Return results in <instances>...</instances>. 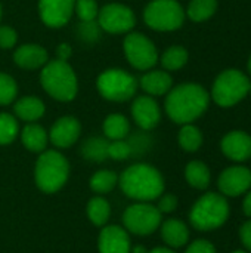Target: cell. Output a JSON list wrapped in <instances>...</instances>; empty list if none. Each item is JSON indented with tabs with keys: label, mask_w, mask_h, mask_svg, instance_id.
I'll return each mask as SVG.
<instances>
[{
	"label": "cell",
	"mask_w": 251,
	"mask_h": 253,
	"mask_svg": "<svg viewBox=\"0 0 251 253\" xmlns=\"http://www.w3.org/2000/svg\"><path fill=\"white\" fill-rule=\"evenodd\" d=\"M141 87L148 93L154 96L166 95L173 84V79L167 71L161 70H154L141 77Z\"/></svg>",
	"instance_id": "cell-19"
},
{
	"label": "cell",
	"mask_w": 251,
	"mask_h": 253,
	"mask_svg": "<svg viewBox=\"0 0 251 253\" xmlns=\"http://www.w3.org/2000/svg\"><path fill=\"white\" fill-rule=\"evenodd\" d=\"M149 253H175V252H172V251H169V249H166V248H157V249L151 251Z\"/></svg>",
	"instance_id": "cell-42"
},
{
	"label": "cell",
	"mask_w": 251,
	"mask_h": 253,
	"mask_svg": "<svg viewBox=\"0 0 251 253\" xmlns=\"http://www.w3.org/2000/svg\"><path fill=\"white\" fill-rule=\"evenodd\" d=\"M251 187V172L244 166H232L219 176V188L225 196L237 197Z\"/></svg>",
	"instance_id": "cell-13"
},
{
	"label": "cell",
	"mask_w": 251,
	"mask_h": 253,
	"mask_svg": "<svg viewBox=\"0 0 251 253\" xmlns=\"http://www.w3.org/2000/svg\"><path fill=\"white\" fill-rule=\"evenodd\" d=\"M249 92H250V93H251V82H250V89H249Z\"/></svg>",
	"instance_id": "cell-47"
},
{
	"label": "cell",
	"mask_w": 251,
	"mask_h": 253,
	"mask_svg": "<svg viewBox=\"0 0 251 253\" xmlns=\"http://www.w3.org/2000/svg\"><path fill=\"white\" fill-rule=\"evenodd\" d=\"M249 71H250V74H251V56H250V59H249Z\"/></svg>",
	"instance_id": "cell-44"
},
{
	"label": "cell",
	"mask_w": 251,
	"mask_h": 253,
	"mask_svg": "<svg viewBox=\"0 0 251 253\" xmlns=\"http://www.w3.org/2000/svg\"><path fill=\"white\" fill-rule=\"evenodd\" d=\"M207 90L197 83H183L167 92L166 113L175 122L188 125L197 120L209 107Z\"/></svg>",
	"instance_id": "cell-1"
},
{
	"label": "cell",
	"mask_w": 251,
	"mask_h": 253,
	"mask_svg": "<svg viewBox=\"0 0 251 253\" xmlns=\"http://www.w3.org/2000/svg\"><path fill=\"white\" fill-rule=\"evenodd\" d=\"M186 62H188V52L182 46H172L161 56V64L169 71H176L182 68Z\"/></svg>",
	"instance_id": "cell-27"
},
{
	"label": "cell",
	"mask_w": 251,
	"mask_h": 253,
	"mask_svg": "<svg viewBox=\"0 0 251 253\" xmlns=\"http://www.w3.org/2000/svg\"><path fill=\"white\" fill-rule=\"evenodd\" d=\"M13 61L16 65L25 70H36L47 62V52L40 44H22L13 53Z\"/></svg>",
	"instance_id": "cell-18"
},
{
	"label": "cell",
	"mask_w": 251,
	"mask_h": 253,
	"mask_svg": "<svg viewBox=\"0 0 251 253\" xmlns=\"http://www.w3.org/2000/svg\"><path fill=\"white\" fill-rule=\"evenodd\" d=\"M229 216V206L223 196L209 193L203 196L191 209L189 219L194 228L212 231L222 227Z\"/></svg>",
	"instance_id": "cell-4"
},
{
	"label": "cell",
	"mask_w": 251,
	"mask_h": 253,
	"mask_svg": "<svg viewBox=\"0 0 251 253\" xmlns=\"http://www.w3.org/2000/svg\"><path fill=\"white\" fill-rule=\"evenodd\" d=\"M74 10L81 22H93L98 18V3L96 0H75Z\"/></svg>",
	"instance_id": "cell-32"
},
{
	"label": "cell",
	"mask_w": 251,
	"mask_h": 253,
	"mask_svg": "<svg viewBox=\"0 0 251 253\" xmlns=\"http://www.w3.org/2000/svg\"><path fill=\"white\" fill-rule=\"evenodd\" d=\"M118 182V176L112 170H99L90 179V188L95 193H108Z\"/></svg>",
	"instance_id": "cell-30"
},
{
	"label": "cell",
	"mask_w": 251,
	"mask_h": 253,
	"mask_svg": "<svg viewBox=\"0 0 251 253\" xmlns=\"http://www.w3.org/2000/svg\"><path fill=\"white\" fill-rule=\"evenodd\" d=\"M135 253H146V252H145V249H143V248H136V249H135Z\"/></svg>",
	"instance_id": "cell-43"
},
{
	"label": "cell",
	"mask_w": 251,
	"mask_h": 253,
	"mask_svg": "<svg viewBox=\"0 0 251 253\" xmlns=\"http://www.w3.org/2000/svg\"><path fill=\"white\" fill-rule=\"evenodd\" d=\"M0 19H1V6H0Z\"/></svg>",
	"instance_id": "cell-46"
},
{
	"label": "cell",
	"mask_w": 251,
	"mask_h": 253,
	"mask_svg": "<svg viewBox=\"0 0 251 253\" xmlns=\"http://www.w3.org/2000/svg\"><path fill=\"white\" fill-rule=\"evenodd\" d=\"M179 144L185 151H197L203 144V135L200 129L192 126L191 123L183 125L179 132Z\"/></svg>",
	"instance_id": "cell-29"
},
{
	"label": "cell",
	"mask_w": 251,
	"mask_h": 253,
	"mask_svg": "<svg viewBox=\"0 0 251 253\" xmlns=\"http://www.w3.org/2000/svg\"><path fill=\"white\" fill-rule=\"evenodd\" d=\"M99 252L101 253H130L129 234L115 225L107 227L99 236Z\"/></svg>",
	"instance_id": "cell-17"
},
{
	"label": "cell",
	"mask_w": 251,
	"mask_h": 253,
	"mask_svg": "<svg viewBox=\"0 0 251 253\" xmlns=\"http://www.w3.org/2000/svg\"><path fill=\"white\" fill-rule=\"evenodd\" d=\"M130 132V123L123 114H111L104 122V133L111 141L124 139Z\"/></svg>",
	"instance_id": "cell-23"
},
{
	"label": "cell",
	"mask_w": 251,
	"mask_h": 253,
	"mask_svg": "<svg viewBox=\"0 0 251 253\" xmlns=\"http://www.w3.org/2000/svg\"><path fill=\"white\" fill-rule=\"evenodd\" d=\"M186 181L191 187L204 190L210 184V170L203 162H191L185 169Z\"/></svg>",
	"instance_id": "cell-24"
},
{
	"label": "cell",
	"mask_w": 251,
	"mask_h": 253,
	"mask_svg": "<svg viewBox=\"0 0 251 253\" xmlns=\"http://www.w3.org/2000/svg\"><path fill=\"white\" fill-rule=\"evenodd\" d=\"M163 240L172 248L183 246L189 239V231L186 225L179 219H167L161 227Z\"/></svg>",
	"instance_id": "cell-20"
},
{
	"label": "cell",
	"mask_w": 251,
	"mask_h": 253,
	"mask_svg": "<svg viewBox=\"0 0 251 253\" xmlns=\"http://www.w3.org/2000/svg\"><path fill=\"white\" fill-rule=\"evenodd\" d=\"M40 82L43 89L55 99L68 102L77 95L78 83L72 67L67 61L53 59L43 65Z\"/></svg>",
	"instance_id": "cell-3"
},
{
	"label": "cell",
	"mask_w": 251,
	"mask_h": 253,
	"mask_svg": "<svg viewBox=\"0 0 251 253\" xmlns=\"http://www.w3.org/2000/svg\"><path fill=\"white\" fill-rule=\"evenodd\" d=\"M109 213H111L109 205L102 197H93L87 205V215H89L90 221L98 227L107 224Z\"/></svg>",
	"instance_id": "cell-28"
},
{
	"label": "cell",
	"mask_w": 251,
	"mask_h": 253,
	"mask_svg": "<svg viewBox=\"0 0 251 253\" xmlns=\"http://www.w3.org/2000/svg\"><path fill=\"white\" fill-rule=\"evenodd\" d=\"M240 237H241V242L244 243V246L251 251V221L246 222L241 230H240Z\"/></svg>",
	"instance_id": "cell-39"
},
{
	"label": "cell",
	"mask_w": 251,
	"mask_h": 253,
	"mask_svg": "<svg viewBox=\"0 0 251 253\" xmlns=\"http://www.w3.org/2000/svg\"><path fill=\"white\" fill-rule=\"evenodd\" d=\"M234 253H246V252H243V251H237V252H234Z\"/></svg>",
	"instance_id": "cell-45"
},
{
	"label": "cell",
	"mask_w": 251,
	"mask_h": 253,
	"mask_svg": "<svg viewBox=\"0 0 251 253\" xmlns=\"http://www.w3.org/2000/svg\"><path fill=\"white\" fill-rule=\"evenodd\" d=\"M70 175L68 160L58 151H44L36 163V184L44 193H56Z\"/></svg>",
	"instance_id": "cell-5"
},
{
	"label": "cell",
	"mask_w": 251,
	"mask_h": 253,
	"mask_svg": "<svg viewBox=\"0 0 251 253\" xmlns=\"http://www.w3.org/2000/svg\"><path fill=\"white\" fill-rule=\"evenodd\" d=\"M185 253H216V249L212 243L206 240H197L186 249Z\"/></svg>",
	"instance_id": "cell-37"
},
{
	"label": "cell",
	"mask_w": 251,
	"mask_h": 253,
	"mask_svg": "<svg viewBox=\"0 0 251 253\" xmlns=\"http://www.w3.org/2000/svg\"><path fill=\"white\" fill-rule=\"evenodd\" d=\"M223 154L235 162H244L251 157V136L246 132L235 130L222 139Z\"/></svg>",
	"instance_id": "cell-16"
},
{
	"label": "cell",
	"mask_w": 251,
	"mask_h": 253,
	"mask_svg": "<svg viewBox=\"0 0 251 253\" xmlns=\"http://www.w3.org/2000/svg\"><path fill=\"white\" fill-rule=\"evenodd\" d=\"M136 24L135 12L120 3H109L105 4L98 12V25L111 34H121L129 33Z\"/></svg>",
	"instance_id": "cell-11"
},
{
	"label": "cell",
	"mask_w": 251,
	"mask_h": 253,
	"mask_svg": "<svg viewBox=\"0 0 251 253\" xmlns=\"http://www.w3.org/2000/svg\"><path fill=\"white\" fill-rule=\"evenodd\" d=\"M176 206H178V199H176V196H173V194H166V196H163L161 199H160V202H158V211L161 212V213H170V212H173L175 209H176Z\"/></svg>",
	"instance_id": "cell-36"
},
{
	"label": "cell",
	"mask_w": 251,
	"mask_h": 253,
	"mask_svg": "<svg viewBox=\"0 0 251 253\" xmlns=\"http://www.w3.org/2000/svg\"><path fill=\"white\" fill-rule=\"evenodd\" d=\"M146 25L157 31H173L182 27L185 12L178 0H151L145 10Z\"/></svg>",
	"instance_id": "cell-7"
},
{
	"label": "cell",
	"mask_w": 251,
	"mask_h": 253,
	"mask_svg": "<svg viewBox=\"0 0 251 253\" xmlns=\"http://www.w3.org/2000/svg\"><path fill=\"white\" fill-rule=\"evenodd\" d=\"M16 31L7 25H1L0 27V47L1 49H10L15 46L16 43Z\"/></svg>",
	"instance_id": "cell-35"
},
{
	"label": "cell",
	"mask_w": 251,
	"mask_h": 253,
	"mask_svg": "<svg viewBox=\"0 0 251 253\" xmlns=\"http://www.w3.org/2000/svg\"><path fill=\"white\" fill-rule=\"evenodd\" d=\"M18 135V122L7 113H0V145L10 144Z\"/></svg>",
	"instance_id": "cell-31"
},
{
	"label": "cell",
	"mask_w": 251,
	"mask_h": 253,
	"mask_svg": "<svg viewBox=\"0 0 251 253\" xmlns=\"http://www.w3.org/2000/svg\"><path fill=\"white\" fill-rule=\"evenodd\" d=\"M18 92L16 82L9 74L0 73V105L10 104Z\"/></svg>",
	"instance_id": "cell-33"
},
{
	"label": "cell",
	"mask_w": 251,
	"mask_h": 253,
	"mask_svg": "<svg viewBox=\"0 0 251 253\" xmlns=\"http://www.w3.org/2000/svg\"><path fill=\"white\" fill-rule=\"evenodd\" d=\"M132 145L129 141L118 139L108 144V157L114 160H126L132 156Z\"/></svg>",
	"instance_id": "cell-34"
},
{
	"label": "cell",
	"mask_w": 251,
	"mask_h": 253,
	"mask_svg": "<svg viewBox=\"0 0 251 253\" xmlns=\"http://www.w3.org/2000/svg\"><path fill=\"white\" fill-rule=\"evenodd\" d=\"M75 0H40L38 12L41 21L52 28L64 27L72 16Z\"/></svg>",
	"instance_id": "cell-12"
},
{
	"label": "cell",
	"mask_w": 251,
	"mask_h": 253,
	"mask_svg": "<svg viewBox=\"0 0 251 253\" xmlns=\"http://www.w3.org/2000/svg\"><path fill=\"white\" fill-rule=\"evenodd\" d=\"M98 90L99 93L114 102H124L135 96L138 89L136 79L124 70L109 68L105 70L98 77Z\"/></svg>",
	"instance_id": "cell-8"
},
{
	"label": "cell",
	"mask_w": 251,
	"mask_h": 253,
	"mask_svg": "<svg viewBox=\"0 0 251 253\" xmlns=\"http://www.w3.org/2000/svg\"><path fill=\"white\" fill-rule=\"evenodd\" d=\"M21 139H22V144L25 145V148H28L33 153H41V151H44V148L47 145L46 130L40 125H36V123H30L22 129Z\"/></svg>",
	"instance_id": "cell-22"
},
{
	"label": "cell",
	"mask_w": 251,
	"mask_h": 253,
	"mask_svg": "<svg viewBox=\"0 0 251 253\" xmlns=\"http://www.w3.org/2000/svg\"><path fill=\"white\" fill-rule=\"evenodd\" d=\"M71 53H72V49H71V46L68 43H61L58 46V49H56V56L61 61H68Z\"/></svg>",
	"instance_id": "cell-40"
},
{
	"label": "cell",
	"mask_w": 251,
	"mask_h": 253,
	"mask_svg": "<svg viewBox=\"0 0 251 253\" xmlns=\"http://www.w3.org/2000/svg\"><path fill=\"white\" fill-rule=\"evenodd\" d=\"M243 211L247 216H251V193H249V196L244 199V203H243Z\"/></svg>",
	"instance_id": "cell-41"
},
{
	"label": "cell",
	"mask_w": 251,
	"mask_h": 253,
	"mask_svg": "<svg viewBox=\"0 0 251 253\" xmlns=\"http://www.w3.org/2000/svg\"><path fill=\"white\" fill-rule=\"evenodd\" d=\"M123 222L127 231L138 236H148L160 227L161 212L155 206L142 202L126 209L123 215Z\"/></svg>",
	"instance_id": "cell-10"
},
{
	"label": "cell",
	"mask_w": 251,
	"mask_h": 253,
	"mask_svg": "<svg viewBox=\"0 0 251 253\" xmlns=\"http://www.w3.org/2000/svg\"><path fill=\"white\" fill-rule=\"evenodd\" d=\"M13 110H15V114L21 120L34 123L36 120L43 117V114H44V104L38 98H36V96H24V98H21L15 104Z\"/></svg>",
	"instance_id": "cell-21"
},
{
	"label": "cell",
	"mask_w": 251,
	"mask_h": 253,
	"mask_svg": "<svg viewBox=\"0 0 251 253\" xmlns=\"http://www.w3.org/2000/svg\"><path fill=\"white\" fill-rule=\"evenodd\" d=\"M217 9V0H191L188 6V16L195 22H203L215 15Z\"/></svg>",
	"instance_id": "cell-26"
},
{
	"label": "cell",
	"mask_w": 251,
	"mask_h": 253,
	"mask_svg": "<svg viewBox=\"0 0 251 253\" xmlns=\"http://www.w3.org/2000/svg\"><path fill=\"white\" fill-rule=\"evenodd\" d=\"M120 187L127 197L139 202H149L161 196L164 190V181L155 168L138 163L127 168L121 173Z\"/></svg>",
	"instance_id": "cell-2"
},
{
	"label": "cell",
	"mask_w": 251,
	"mask_h": 253,
	"mask_svg": "<svg viewBox=\"0 0 251 253\" xmlns=\"http://www.w3.org/2000/svg\"><path fill=\"white\" fill-rule=\"evenodd\" d=\"M80 36H83L86 40L87 39H90V40L98 39L99 30H98L95 21L93 22H81V25H80Z\"/></svg>",
	"instance_id": "cell-38"
},
{
	"label": "cell",
	"mask_w": 251,
	"mask_h": 253,
	"mask_svg": "<svg viewBox=\"0 0 251 253\" xmlns=\"http://www.w3.org/2000/svg\"><path fill=\"white\" fill-rule=\"evenodd\" d=\"M132 116L141 129L151 130L158 125L161 119V111H160L157 101L152 96L143 95V96H138L133 101Z\"/></svg>",
	"instance_id": "cell-14"
},
{
	"label": "cell",
	"mask_w": 251,
	"mask_h": 253,
	"mask_svg": "<svg viewBox=\"0 0 251 253\" xmlns=\"http://www.w3.org/2000/svg\"><path fill=\"white\" fill-rule=\"evenodd\" d=\"M250 89L249 77L237 68L225 70L213 83L212 96L220 107H232L238 104Z\"/></svg>",
	"instance_id": "cell-6"
},
{
	"label": "cell",
	"mask_w": 251,
	"mask_h": 253,
	"mask_svg": "<svg viewBox=\"0 0 251 253\" xmlns=\"http://www.w3.org/2000/svg\"><path fill=\"white\" fill-rule=\"evenodd\" d=\"M123 46L129 64L136 70H151L158 61L155 44L141 33H129Z\"/></svg>",
	"instance_id": "cell-9"
},
{
	"label": "cell",
	"mask_w": 251,
	"mask_h": 253,
	"mask_svg": "<svg viewBox=\"0 0 251 253\" xmlns=\"http://www.w3.org/2000/svg\"><path fill=\"white\" fill-rule=\"evenodd\" d=\"M81 126L75 117L65 116L55 122L50 129V142L58 148H68L71 147L80 136Z\"/></svg>",
	"instance_id": "cell-15"
},
{
	"label": "cell",
	"mask_w": 251,
	"mask_h": 253,
	"mask_svg": "<svg viewBox=\"0 0 251 253\" xmlns=\"http://www.w3.org/2000/svg\"><path fill=\"white\" fill-rule=\"evenodd\" d=\"M108 144L105 138H89L81 147V154L90 162H104L108 159Z\"/></svg>",
	"instance_id": "cell-25"
}]
</instances>
